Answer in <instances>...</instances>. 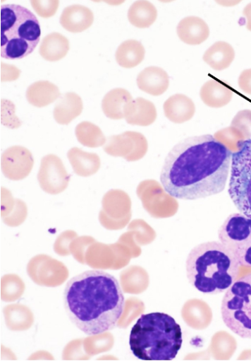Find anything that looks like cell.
<instances>
[{
    "instance_id": "6da1fadb",
    "label": "cell",
    "mask_w": 251,
    "mask_h": 362,
    "mask_svg": "<svg viewBox=\"0 0 251 362\" xmlns=\"http://www.w3.org/2000/svg\"><path fill=\"white\" fill-rule=\"evenodd\" d=\"M232 156L226 144L210 134L189 137L168 154L161 183L169 196L178 199L219 194L226 188Z\"/></svg>"
},
{
    "instance_id": "7a4b0ae2",
    "label": "cell",
    "mask_w": 251,
    "mask_h": 362,
    "mask_svg": "<svg viewBox=\"0 0 251 362\" xmlns=\"http://www.w3.org/2000/svg\"><path fill=\"white\" fill-rule=\"evenodd\" d=\"M63 305L70 320L80 331L97 336L116 327L123 314L125 298L115 276L92 270L68 281Z\"/></svg>"
},
{
    "instance_id": "3957f363",
    "label": "cell",
    "mask_w": 251,
    "mask_h": 362,
    "mask_svg": "<svg viewBox=\"0 0 251 362\" xmlns=\"http://www.w3.org/2000/svg\"><path fill=\"white\" fill-rule=\"evenodd\" d=\"M239 271L240 265L221 242H207L195 246L186 262L189 282L207 295L227 291L236 281Z\"/></svg>"
},
{
    "instance_id": "277c9868",
    "label": "cell",
    "mask_w": 251,
    "mask_h": 362,
    "mask_svg": "<svg viewBox=\"0 0 251 362\" xmlns=\"http://www.w3.org/2000/svg\"><path fill=\"white\" fill-rule=\"evenodd\" d=\"M130 347L143 361H171L181 349L183 338L173 317L162 313L142 315L133 327Z\"/></svg>"
},
{
    "instance_id": "5b68a950",
    "label": "cell",
    "mask_w": 251,
    "mask_h": 362,
    "mask_svg": "<svg viewBox=\"0 0 251 362\" xmlns=\"http://www.w3.org/2000/svg\"><path fill=\"white\" fill-rule=\"evenodd\" d=\"M1 47L0 54L6 59H21L33 52L40 42L39 21L27 8L8 4L0 8Z\"/></svg>"
},
{
    "instance_id": "8992f818",
    "label": "cell",
    "mask_w": 251,
    "mask_h": 362,
    "mask_svg": "<svg viewBox=\"0 0 251 362\" xmlns=\"http://www.w3.org/2000/svg\"><path fill=\"white\" fill-rule=\"evenodd\" d=\"M221 315L232 332L251 339V274L236 280L228 289L222 301Z\"/></svg>"
},
{
    "instance_id": "52a82bcc",
    "label": "cell",
    "mask_w": 251,
    "mask_h": 362,
    "mask_svg": "<svg viewBox=\"0 0 251 362\" xmlns=\"http://www.w3.org/2000/svg\"><path fill=\"white\" fill-rule=\"evenodd\" d=\"M232 156L229 195L241 214L251 217V139L240 141Z\"/></svg>"
},
{
    "instance_id": "ba28073f",
    "label": "cell",
    "mask_w": 251,
    "mask_h": 362,
    "mask_svg": "<svg viewBox=\"0 0 251 362\" xmlns=\"http://www.w3.org/2000/svg\"><path fill=\"white\" fill-rule=\"evenodd\" d=\"M219 238L240 267L251 268V217L231 214L220 228Z\"/></svg>"
},
{
    "instance_id": "9c48e42d",
    "label": "cell",
    "mask_w": 251,
    "mask_h": 362,
    "mask_svg": "<svg viewBox=\"0 0 251 362\" xmlns=\"http://www.w3.org/2000/svg\"><path fill=\"white\" fill-rule=\"evenodd\" d=\"M38 180L44 192L50 194H58L67 188L70 175L61 160L51 154L42 158Z\"/></svg>"
},
{
    "instance_id": "30bf717a",
    "label": "cell",
    "mask_w": 251,
    "mask_h": 362,
    "mask_svg": "<svg viewBox=\"0 0 251 362\" xmlns=\"http://www.w3.org/2000/svg\"><path fill=\"white\" fill-rule=\"evenodd\" d=\"M104 151L112 156H122L128 160H136L146 154L147 142L141 134L128 132L109 138Z\"/></svg>"
},
{
    "instance_id": "8fae6325",
    "label": "cell",
    "mask_w": 251,
    "mask_h": 362,
    "mask_svg": "<svg viewBox=\"0 0 251 362\" xmlns=\"http://www.w3.org/2000/svg\"><path fill=\"white\" fill-rule=\"evenodd\" d=\"M34 159L31 153L22 146H13L1 156V168L4 175L11 180L25 178L31 172Z\"/></svg>"
},
{
    "instance_id": "7c38bea8",
    "label": "cell",
    "mask_w": 251,
    "mask_h": 362,
    "mask_svg": "<svg viewBox=\"0 0 251 362\" xmlns=\"http://www.w3.org/2000/svg\"><path fill=\"white\" fill-rule=\"evenodd\" d=\"M137 85L142 91L159 96L169 88V77L162 68L152 66L140 72L137 77Z\"/></svg>"
},
{
    "instance_id": "4fadbf2b",
    "label": "cell",
    "mask_w": 251,
    "mask_h": 362,
    "mask_svg": "<svg viewBox=\"0 0 251 362\" xmlns=\"http://www.w3.org/2000/svg\"><path fill=\"white\" fill-rule=\"evenodd\" d=\"M178 38L188 45H200L209 36V28L207 23L196 16H189L178 23L176 28Z\"/></svg>"
},
{
    "instance_id": "5bb4252c",
    "label": "cell",
    "mask_w": 251,
    "mask_h": 362,
    "mask_svg": "<svg viewBox=\"0 0 251 362\" xmlns=\"http://www.w3.org/2000/svg\"><path fill=\"white\" fill-rule=\"evenodd\" d=\"M94 22V14L87 7L73 5L66 7L60 17V23L71 33H81L88 29Z\"/></svg>"
},
{
    "instance_id": "9a60e30c",
    "label": "cell",
    "mask_w": 251,
    "mask_h": 362,
    "mask_svg": "<svg viewBox=\"0 0 251 362\" xmlns=\"http://www.w3.org/2000/svg\"><path fill=\"white\" fill-rule=\"evenodd\" d=\"M83 110V102L75 93H67L63 95L54 107V117L61 125H68L79 117Z\"/></svg>"
},
{
    "instance_id": "2e32d148",
    "label": "cell",
    "mask_w": 251,
    "mask_h": 362,
    "mask_svg": "<svg viewBox=\"0 0 251 362\" xmlns=\"http://www.w3.org/2000/svg\"><path fill=\"white\" fill-rule=\"evenodd\" d=\"M126 120L130 124L148 126L157 118L154 105L142 98L130 100L126 106Z\"/></svg>"
},
{
    "instance_id": "e0dca14e",
    "label": "cell",
    "mask_w": 251,
    "mask_h": 362,
    "mask_svg": "<svg viewBox=\"0 0 251 362\" xmlns=\"http://www.w3.org/2000/svg\"><path fill=\"white\" fill-rule=\"evenodd\" d=\"M67 157L75 173L81 177H89L95 174L101 165L98 155L83 151L78 148L70 149Z\"/></svg>"
},
{
    "instance_id": "ac0fdd59",
    "label": "cell",
    "mask_w": 251,
    "mask_h": 362,
    "mask_svg": "<svg viewBox=\"0 0 251 362\" xmlns=\"http://www.w3.org/2000/svg\"><path fill=\"white\" fill-rule=\"evenodd\" d=\"M61 95L59 88L49 81H38L30 85L26 91L30 104L43 107L54 103Z\"/></svg>"
},
{
    "instance_id": "d6986e66",
    "label": "cell",
    "mask_w": 251,
    "mask_h": 362,
    "mask_svg": "<svg viewBox=\"0 0 251 362\" xmlns=\"http://www.w3.org/2000/svg\"><path fill=\"white\" fill-rule=\"evenodd\" d=\"M130 93L123 88H116L107 93L102 102V108L107 118L121 119L126 105L132 100Z\"/></svg>"
},
{
    "instance_id": "ffe728a7",
    "label": "cell",
    "mask_w": 251,
    "mask_h": 362,
    "mask_svg": "<svg viewBox=\"0 0 251 362\" xmlns=\"http://www.w3.org/2000/svg\"><path fill=\"white\" fill-rule=\"evenodd\" d=\"M69 50V42L65 36L54 32L43 40L39 53L47 61L57 62L65 57Z\"/></svg>"
},
{
    "instance_id": "44dd1931",
    "label": "cell",
    "mask_w": 251,
    "mask_h": 362,
    "mask_svg": "<svg viewBox=\"0 0 251 362\" xmlns=\"http://www.w3.org/2000/svg\"><path fill=\"white\" fill-rule=\"evenodd\" d=\"M195 111L194 103L188 96L176 94L164 103L166 116L171 120L182 122L190 117Z\"/></svg>"
},
{
    "instance_id": "7402d4cb",
    "label": "cell",
    "mask_w": 251,
    "mask_h": 362,
    "mask_svg": "<svg viewBox=\"0 0 251 362\" xmlns=\"http://www.w3.org/2000/svg\"><path fill=\"white\" fill-rule=\"evenodd\" d=\"M145 48L140 42L130 40L118 47L116 59L121 66L130 69L140 64L145 59Z\"/></svg>"
},
{
    "instance_id": "603a6c76",
    "label": "cell",
    "mask_w": 251,
    "mask_h": 362,
    "mask_svg": "<svg viewBox=\"0 0 251 362\" xmlns=\"http://www.w3.org/2000/svg\"><path fill=\"white\" fill-rule=\"evenodd\" d=\"M157 16V8L149 1H136L131 5L128 12L129 22L138 28L151 27Z\"/></svg>"
},
{
    "instance_id": "cb8c5ba5",
    "label": "cell",
    "mask_w": 251,
    "mask_h": 362,
    "mask_svg": "<svg viewBox=\"0 0 251 362\" xmlns=\"http://www.w3.org/2000/svg\"><path fill=\"white\" fill-rule=\"evenodd\" d=\"M233 57L231 47L225 42H216L204 54L203 60L215 70H223L228 66Z\"/></svg>"
},
{
    "instance_id": "d4e9b609",
    "label": "cell",
    "mask_w": 251,
    "mask_h": 362,
    "mask_svg": "<svg viewBox=\"0 0 251 362\" xmlns=\"http://www.w3.org/2000/svg\"><path fill=\"white\" fill-rule=\"evenodd\" d=\"M75 134L82 146L90 148L102 147L106 142L101 129L90 122L79 124L75 129Z\"/></svg>"
},
{
    "instance_id": "484cf974",
    "label": "cell",
    "mask_w": 251,
    "mask_h": 362,
    "mask_svg": "<svg viewBox=\"0 0 251 362\" xmlns=\"http://www.w3.org/2000/svg\"><path fill=\"white\" fill-rule=\"evenodd\" d=\"M229 90L221 83L210 80L201 88L200 96L203 101L212 107L223 105L229 96Z\"/></svg>"
},
{
    "instance_id": "4316f807",
    "label": "cell",
    "mask_w": 251,
    "mask_h": 362,
    "mask_svg": "<svg viewBox=\"0 0 251 362\" xmlns=\"http://www.w3.org/2000/svg\"><path fill=\"white\" fill-rule=\"evenodd\" d=\"M32 7L37 14L45 18L52 17L56 13L59 2L53 0V1H37L33 0L30 1Z\"/></svg>"
}]
</instances>
